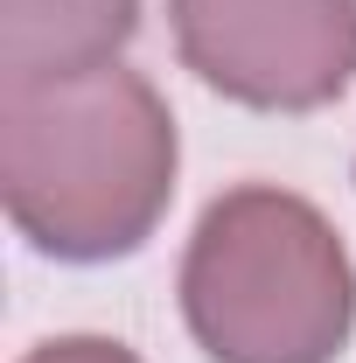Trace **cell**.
Wrapping results in <instances>:
<instances>
[{
    "label": "cell",
    "mask_w": 356,
    "mask_h": 363,
    "mask_svg": "<svg viewBox=\"0 0 356 363\" xmlns=\"http://www.w3.org/2000/svg\"><path fill=\"white\" fill-rule=\"evenodd\" d=\"M175 112L126 63L0 84L7 217L63 266H105L140 252L175 203Z\"/></svg>",
    "instance_id": "1"
},
{
    "label": "cell",
    "mask_w": 356,
    "mask_h": 363,
    "mask_svg": "<svg viewBox=\"0 0 356 363\" xmlns=\"http://www.w3.org/2000/svg\"><path fill=\"white\" fill-rule=\"evenodd\" d=\"M133 28L140 0H0V84L119 63Z\"/></svg>",
    "instance_id": "4"
},
{
    "label": "cell",
    "mask_w": 356,
    "mask_h": 363,
    "mask_svg": "<svg viewBox=\"0 0 356 363\" xmlns=\"http://www.w3.org/2000/svg\"><path fill=\"white\" fill-rule=\"evenodd\" d=\"M182 321L210 363H335L356 328L343 230L294 189H223L182 252Z\"/></svg>",
    "instance_id": "2"
},
{
    "label": "cell",
    "mask_w": 356,
    "mask_h": 363,
    "mask_svg": "<svg viewBox=\"0 0 356 363\" xmlns=\"http://www.w3.org/2000/svg\"><path fill=\"white\" fill-rule=\"evenodd\" d=\"M21 363H140V357L126 342H112V335H49Z\"/></svg>",
    "instance_id": "5"
},
{
    "label": "cell",
    "mask_w": 356,
    "mask_h": 363,
    "mask_svg": "<svg viewBox=\"0 0 356 363\" xmlns=\"http://www.w3.org/2000/svg\"><path fill=\"white\" fill-rule=\"evenodd\" d=\"M182 63L252 112H321L356 84V0H168Z\"/></svg>",
    "instance_id": "3"
}]
</instances>
